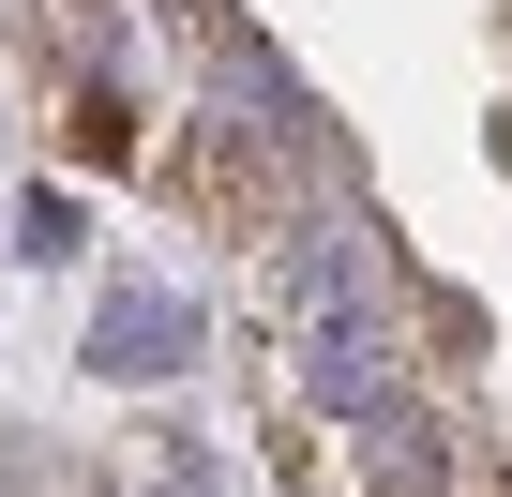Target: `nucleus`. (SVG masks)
<instances>
[{
    "label": "nucleus",
    "mask_w": 512,
    "mask_h": 497,
    "mask_svg": "<svg viewBox=\"0 0 512 497\" xmlns=\"http://www.w3.org/2000/svg\"><path fill=\"white\" fill-rule=\"evenodd\" d=\"M91 362L106 377H181L196 362V317L181 302H121V317H91Z\"/></svg>",
    "instance_id": "obj_1"
},
{
    "label": "nucleus",
    "mask_w": 512,
    "mask_h": 497,
    "mask_svg": "<svg viewBox=\"0 0 512 497\" xmlns=\"http://www.w3.org/2000/svg\"><path fill=\"white\" fill-rule=\"evenodd\" d=\"M347 437H362V467H377V497H437V422L422 407H347Z\"/></svg>",
    "instance_id": "obj_2"
}]
</instances>
